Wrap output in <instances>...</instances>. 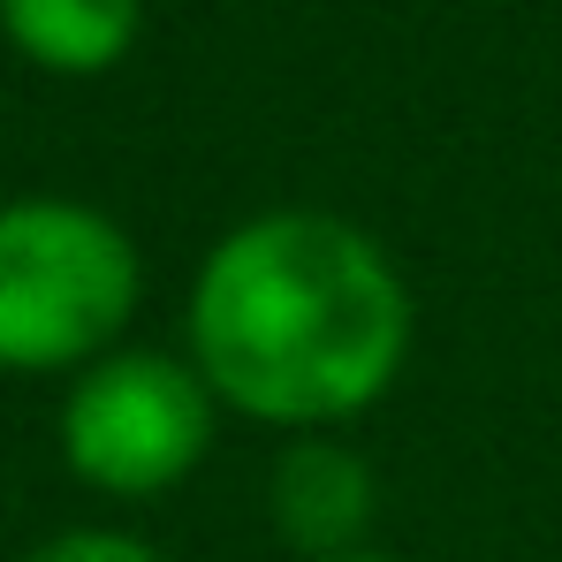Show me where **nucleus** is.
Instances as JSON below:
<instances>
[{
	"label": "nucleus",
	"mask_w": 562,
	"mask_h": 562,
	"mask_svg": "<svg viewBox=\"0 0 562 562\" xmlns=\"http://www.w3.org/2000/svg\"><path fill=\"white\" fill-rule=\"evenodd\" d=\"M137 244L77 198L0 205V373H85L137 312Z\"/></svg>",
	"instance_id": "f03ea898"
},
{
	"label": "nucleus",
	"mask_w": 562,
	"mask_h": 562,
	"mask_svg": "<svg viewBox=\"0 0 562 562\" xmlns=\"http://www.w3.org/2000/svg\"><path fill=\"white\" fill-rule=\"evenodd\" d=\"M145 0H0V38L46 77H106L137 46Z\"/></svg>",
	"instance_id": "39448f33"
},
{
	"label": "nucleus",
	"mask_w": 562,
	"mask_h": 562,
	"mask_svg": "<svg viewBox=\"0 0 562 562\" xmlns=\"http://www.w3.org/2000/svg\"><path fill=\"white\" fill-rule=\"evenodd\" d=\"M213 411H221V395L205 387L190 358L106 350L99 366L77 373L69 403H61V457L92 494L153 502L205 464Z\"/></svg>",
	"instance_id": "7ed1b4c3"
},
{
	"label": "nucleus",
	"mask_w": 562,
	"mask_h": 562,
	"mask_svg": "<svg viewBox=\"0 0 562 562\" xmlns=\"http://www.w3.org/2000/svg\"><path fill=\"white\" fill-rule=\"evenodd\" d=\"M335 562H395V555H373V548H358V555H335Z\"/></svg>",
	"instance_id": "0eeeda50"
},
{
	"label": "nucleus",
	"mask_w": 562,
	"mask_h": 562,
	"mask_svg": "<svg viewBox=\"0 0 562 562\" xmlns=\"http://www.w3.org/2000/svg\"><path fill=\"white\" fill-rule=\"evenodd\" d=\"M267 509H274V532L304 562L358 555L366 548V525H373V464L358 449H342V441L296 434L274 457Z\"/></svg>",
	"instance_id": "20e7f679"
},
{
	"label": "nucleus",
	"mask_w": 562,
	"mask_h": 562,
	"mask_svg": "<svg viewBox=\"0 0 562 562\" xmlns=\"http://www.w3.org/2000/svg\"><path fill=\"white\" fill-rule=\"evenodd\" d=\"M411 358V289L342 213L281 205L228 228L190 289V366L259 426H342Z\"/></svg>",
	"instance_id": "f257e3e1"
},
{
	"label": "nucleus",
	"mask_w": 562,
	"mask_h": 562,
	"mask_svg": "<svg viewBox=\"0 0 562 562\" xmlns=\"http://www.w3.org/2000/svg\"><path fill=\"white\" fill-rule=\"evenodd\" d=\"M23 562H168L160 548H145V540H130V532H61V540H46V548H31Z\"/></svg>",
	"instance_id": "423d86ee"
}]
</instances>
